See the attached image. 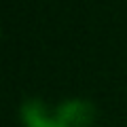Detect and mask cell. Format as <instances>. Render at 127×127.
Segmentation results:
<instances>
[{
  "instance_id": "cell-1",
  "label": "cell",
  "mask_w": 127,
  "mask_h": 127,
  "mask_svg": "<svg viewBox=\"0 0 127 127\" xmlns=\"http://www.w3.org/2000/svg\"><path fill=\"white\" fill-rule=\"evenodd\" d=\"M53 117L59 127H91L95 121V106L83 97H70L53 110Z\"/></svg>"
},
{
  "instance_id": "cell-2",
  "label": "cell",
  "mask_w": 127,
  "mask_h": 127,
  "mask_svg": "<svg viewBox=\"0 0 127 127\" xmlns=\"http://www.w3.org/2000/svg\"><path fill=\"white\" fill-rule=\"evenodd\" d=\"M21 121L23 127H59L53 112H49L40 100H28L21 106Z\"/></svg>"
}]
</instances>
